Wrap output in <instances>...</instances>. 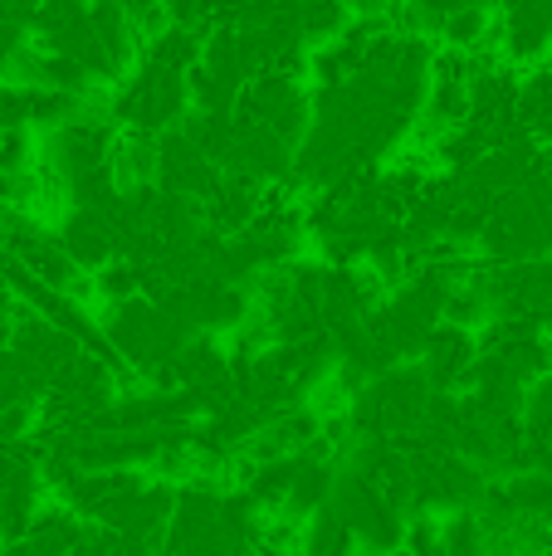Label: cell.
<instances>
[{"label": "cell", "mask_w": 552, "mask_h": 556, "mask_svg": "<svg viewBox=\"0 0 552 556\" xmlns=\"http://www.w3.org/2000/svg\"><path fill=\"white\" fill-rule=\"evenodd\" d=\"M54 244L68 254L78 274H98L117 260V235L98 211H64V220L54 225Z\"/></svg>", "instance_id": "cell-1"}, {"label": "cell", "mask_w": 552, "mask_h": 556, "mask_svg": "<svg viewBox=\"0 0 552 556\" xmlns=\"http://www.w3.org/2000/svg\"><path fill=\"white\" fill-rule=\"evenodd\" d=\"M303 556H362L357 538L348 532V522L333 508H323L318 518L303 522Z\"/></svg>", "instance_id": "cell-2"}]
</instances>
